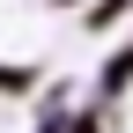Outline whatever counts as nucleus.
<instances>
[{"label": "nucleus", "mask_w": 133, "mask_h": 133, "mask_svg": "<svg viewBox=\"0 0 133 133\" xmlns=\"http://www.w3.org/2000/svg\"><path fill=\"white\" fill-rule=\"evenodd\" d=\"M126 89H133V37H126V44H118L104 66H96V104H118Z\"/></svg>", "instance_id": "1"}, {"label": "nucleus", "mask_w": 133, "mask_h": 133, "mask_svg": "<svg viewBox=\"0 0 133 133\" xmlns=\"http://www.w3.org/2000/svg\"><path fill=\"white\" fill-rule=\"evenodd\" d=\"M126 22H133V0H89L81 8V37H111Z\"/></svg>", "instance_id": "2"}, {"label": "nucleus", "mask_w": 133, "mask_h": 133, "mask_svg": "<svg viewBox=\"0 0 133 133\" xmlns=\"http://www.w3.org/2000/svg\"><path fill=\"white\" fill-rule=\"evenodd\" d=\"M59 133H111V126H104V104H89V111H66V126H59Z\"/></svg>", "instance_id": "3"}, {"label": "nucleus", "mask_w": 133, "mask_h": 133, "mask_svg": "<svg viewBox=\"0 0 133 133\" xmlns=\"http://www.w3.org/2000/svg\"><path fill=\"white\" fill-rule=\"evenodd\" d=\"M44 8H89V0H44Z\"/></svg>", "instance_id": "4"}, {"label": "nucleus", "mask_w": 133, "mask_h": 133, "mask_svg": "<svg viewBox=\"0 0 133 133\" xmlns=\"http://www.w3.org/2000/svg\"><path fill=\"white\" fill-rule=\"evenodd\" d=\"M111 133H118V126H111Z\"/></svg>", "instance_id": "5"}]
</instances>
